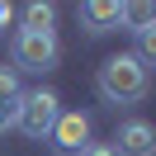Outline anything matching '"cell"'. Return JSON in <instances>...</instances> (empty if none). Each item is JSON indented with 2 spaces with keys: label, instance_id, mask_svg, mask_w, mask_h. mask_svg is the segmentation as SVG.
Returning a JSON list of instances; mask_svg holds the SVG:
<instances>
[{
  "label": "cell",
  "instance_id": "1",
  "mask_svg": "<svg viewBox=\"0 0 156 156\" xmlns=\"http://www.w3.org/2000/svg\"><path fill=\"white\" fill-rule=\"evenodd\" d=\"M147 85H151V71H147L133 52H118V57H109L104 66H99V95H104L109 104H137V99L147 95Z\"/></svg>",
  "mask_w": 156,
  "mask_h": 156
},
{
  "label": "cell",
  "instance_id": "2",
  "mask_svg": "<svg viewBox=\"0 0 156 156\" xmlns=\"http://www.w3.org/2000/svg\"><path fill=\"white\" fill-rule=\"evenodd\" d=\"M62 118V99L52 95V90H29V95H19V114H14V128H19L24 137H33V142H43V137L52 133V123Z\"/></svg>",
  "mask_w": 156,
  "mask_h": 156
},
{
  "label": "cell",
  "instance_id": "3",
  "mask_svg": "<svg viewBox=\"0 0 156 156\" xmlns=\"http://www.w3.org/2000/svg\"><path fill=\"white\" fill-rule=\"evenodd\" d=\"M10 57H14V71H33V76H43V71L57 66V33H29V29H19Z\"/></svg>",
  "mask_w": 156,
  "mask_h": 156
},
{
  "label": "cell",
  "instance_id": "4",
  "mask_svg": "<svg viewBox=\"0 0 156 156\" xmlns=\"http://www.w3.org/2000/svg\"><path fill=\"white\" fill-rule=\"evenodd\" d=\"M52 147H57V151H66V156H80L90 147V118L80 114V109H71V114H62L57 123H52Z\"/></svg>",
  "mask_w": 156,
  "mask_h": 156
},
{
  "label": "cell",
  "instance_id": "5",
  "mask_svg": "<svg viewBox=\"0 0 156 156\" xmlns=\"http://www.w3.org/2000/svg\"><path fill=\"white\" fill-rule=\"evenodd\" d=\"M114 142H118L114 156H156V133H151L147 118H128V123L118 128Z\"/></svg>",
  "mask_w": 156,
  "mask_h": 156
},
{
  "label": "cell",
  "instance_id": "6",
  "mask_svg": "<svg viewBox=\"0 0 156 156\" xmlns=\"http://www.w3.org/2000/svg\"><path fill=\"white\" fill-rule=\"evenodd\" d=\"M80 24H85V33H109L123 24V5L118 0H85L80 5Z\"/></svg>",
  "mask_w": 156,
  "mask_h": 156
},
{
  "label": "cell",
  "instance_id": "7",
  "mask_svg": "<svg viewBox=\"0 0 156 156\" xmlns=\"http://www.w3.org/2000/svg\"><path fill=\"white\" fill-rule=\"evenodd\" d=\"M151 24H156V5H147V0H133V5H123V24H118V29L142 33V29H151Z\"/></svg>",
  "mask_w": 156,
  "mask_h": 156
},
{
  "label": "cell",
  "instance_id": "8",
  "mask_svg": "<svg viewBox=\"0 0 156 156\" xmlns=\"http://www.w3.org/2000/svg\"><path fill=\"white\" fill-rule=\"evenodd\" d=\"M24 29L29 33H52V5H29V10H24Z\"/></svg>",
  "mask_w": 156,
  "mask_h": 156
},
{
  "label": "cell",
  "instance_id": "9",
  "mask_svg": "<svg viewBox=\"0 0 156 156\" xmlns=\"http://www.w3.org/2000/svg\"><path fill=\"white\" fill-rule=\"evenodd\" d=\"M133 57L142 62V66H151V62H156V24L137 33V52H133Z\"/></svg>",
  "mask_w": 156,
  "mask_h": 156
},
{
  "label": "cell",
  "instance_id": "10",
  "mask_svg": "<svg viewBox=\"0 0 156 156\" xmlns=\"http://www.w3.org/2000/svg\"><path fill=\"white\" fill-rule=\"evenodd\" d=\"M19 71L14 66H0V104H10V99H19Z\"/></svg>",
  "mask_w": 156,
  "mask_h": 156
},
{
  "label": "cell",
  "instance_id": "11",
  "mask_svg": "<svg viewBox=\"0 0 156 156\" xmlns=\"http://www.w3.org/2000/svg\"><path fill=\"white\" fill-rule=\"evenodd\" d=\"M14 114H19V99L0 104V133H5V128H14Z\"/></svg>",
  "mask_w": 156,
  "mask_h": 156
},
{
  "label": "cell",
  "instance_id": "12",
  "mask_svg": "<svg viewBox=\"0 0 156 156\" xmlns=\"http://www.w3.org/2000/svg\"><path fill=\"white\" fill-rule=\"evenodd\" d=\"M80 156H114V147H104V142H90Z\"/></svg>",
  "mask_w": 156,
  "mask_h": 156
},
{
  "label": "cell",
  "instance_id": "13",
  "mask_svg": "<svg viewBox=\"0 0 156 156\" xmlns=\"http://www.w3.org/2000/svg\"><path fill=\"white\" fill-rule=\"evenodd\" d=\"M14 19V5H10V0H0V33H5V24H10Z\"/></svg>",
  "mask_w": 156,
  "mask_h": 156
}]
</instances>
